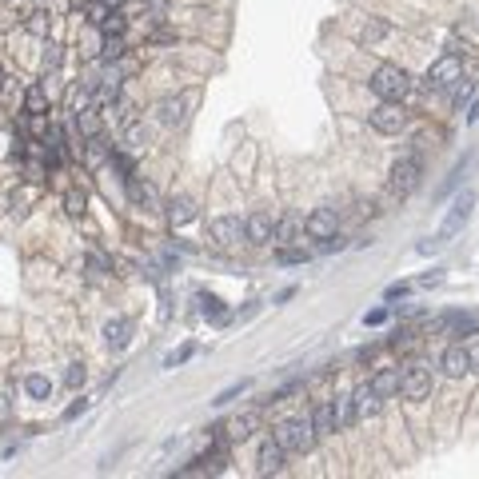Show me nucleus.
<instances>
[{
	"mask_svg": "<svg viewBox=\"0 0 479 479\" xmlns=\"http://www.w3.org/2000/svg\"><path fill=\"white\" fill-rule=\"evenodd\" d=\"M471 208H475V192H471V188H463V192L456 196V204H451V212L443 216V228H439V232L431 236V240H423V244H419V256H431V252H439V248L448 244L451 236H456L459 228L468 224Z\"/></svg>",
	"mask_w": 479,
	"mask_h": 479,
	"instance_id": "nucleus-1",
	"label": "nucleus"
},
{
	"mask_svg": "<svg viewBox=\"0 0 479 479\" xmlns=\"http://www.w3.org/2000/svg\"><path fill=\"white\" fill-rule=\"evenodd\" d=\"M272 439L280 443L284 451H307L316 443V423L312 416H296V419H280L272 428Z\"/></svg>",
	"mask_w": 479,
	"mask_h": 479,
	"instance_id": "nucleus-2",
	"label": "nucleus"
},
{
	"mask_svg": "<svg viewBox=\"0 0 479 479\" xmlns=\"http://www.w3.org/2000/svg\"><path fill=\"white\" fill-rule=\"evenodd\" d=\"M367 84H372V92H376L379 100H404L408 88H411V76L399 68V64H379Z\"/></svg>",
	"mask_w": 479,
	"mask_h": 479,
	"instance_id": "nucleus-3",
	"label": "nucleus"
},
{
	"mask_svg": "<svg viewBox=\"0 0 479 479\" xmlns=\"http://www.w3.org/2000/svg\"><path fill=\"white\" fill-rule=\"evenodd\" d=\"M367 120H372V128L376 132H384V136H396V132H404L408 128V112L399 108V100H379L372 112H367Z\"/></svg>",
	"mask_w": 479,
	"mask_h": 479,
	"instance_id": "nucleus-4",
	"label": "nucleus"
},
{
	"mask_svg": "<svg viewBox=\"0 0 479 479\" xmlns=\"http://www.w3.org/2000/svg\"><path fill=\"white\" fill-rule=\"evenodd\" d=\"M419 176H423V164L416 156H404V160L391 164V176H388V188L396 196H411L419 188Z\"/></svg>",
	"mask_w": 479,
	"mask_h": 479,
	"instance_id": "nucleus-5",
	"label": "nucleus"
},
{
	"mask_svg": "<svg viewBox=\"0 0 479 479\" xmlns=\"http://www.w3.org/2000/svg\"><path fill=\"white\" fill-rule=\"evenodd\" d=\"M436 388V376H431L428 364H408L404 367V379H399V391L408 399H428Z\"/></svg>",
	"mask_w": 479,
	"mask_h": 479,
	"instance_id": "nucleus-6",
	"label": "nucleus"
},
{
	"mask_svg": "<svg viewBox=\"0 0 479 479\" xmlns=\"http://www.w3.org/2000/svg\"><path fill=\"white\" fill-rule=\"evenodd\" d=\"M459 80H463V64H459V56H439V60L428 68V88H436V92L456 88Z\"/></svg>",
	"mask_w": 479,
	"mask_h": 479,
	"instance_id": "nucleus-7",
	"label": "nucleus"
},
{
	"mask_svg": "<svg viewBox=\"0 0 479 479\" xmlns=\"http://www.w3.org/2000/svg\"><path fill=\"white\" fill-rule=\"evenodd\" d=\"M208 236H212L216 248H236L244 240V220L240 216H216L212 224H208Z\"/></svg>",
	"mask_w": 479,
	"mask_h": 479,
	"instance_id": "nucleus-8",
	"label": "nucleus"
},
{
	"mask_svg": "<svg viewBox=\"0 0 479 479\" xmlns=\"http://www.w3.org/2000/svg\"><path fill=\"white\" fill-rule=\"evenodd\" d=\"M284 456L288 451L280 448L275 439H264L260 451H256V471H260V475H280V471H284Z\"/></svg>",
	"mask_w": 479,
	"mask_h": 479,
	"instance_id": "nucleus-9",
	"label": "nucleus"
},
{
	"mask_svg": "<svg viewBox=\"0 0 479 479\" xmlns=\"http://www.w3.org/2000/svg\"><path fill=\"white\" fill-rule=\"evenodd\" d=\"M304 236H307L304 220H296V216H284V220H275L272 240H275L280 248H300V244H304Z\"/></svg>",
	"mask_w": 479,
	"mask_h": 479,
	"instance_id": "nucleus-10",
	"label": "nucleus"
},
{
	"mask_svg": "<svg viewBox=\"0 0 479 479\" xmlns=\"http://www.w3.org/2000/svg\"><path fill=\"white\" fill-rule=\"evenodd\" d=\"M256 428H260V411H244V416L228 419L220 431H224V443H244V439L252 436Z\"/></svg>",
	"mask_w": 479,
	"mask_h": 479,
	"instance_id": "nucleus-11",
	"label": "nucleus"
},
{
	"mask_svg": "<svg viewBox=\"0 0 479 479\" xmlns=\"http://www.w3.org/2000/svg\"><path fill=\"white\" fill-rule=\"evenodd\" d=\"M439 367H443V376H451V379H463V376H471V364H468V344H451L448 352H443V359H439Z\"/></svg>",
	"mask_w": 479,
	"mask_h": 479,
	"instance_id": "nucleus-12",
	"label": "nucleus"
},
{
	"mask_svg": "<svg viewBox=\"0 0 479 479\" xmlns=\"http://www.w3.org/2000/svg\"><path fill=\"white\" fill-rule=\"evenodd\" d=\"M272 232H275V220L268 212H256L244 220V240L248 244H272Z\"/></svg>",
	"mask_w": 479,
	"mask_h": 479,
	"instance_id": "nucleus-13",
	"label": "nucleus"
},
{
	"mask_svg": "<svg viewBox=\"0 0 479 479\" xmlns=\"http://www.w3.org/2000/svg\"><path fill=\"white\" fill-rule=\"evenodd\" d=\"M304 228H307V236H316V240H327V236H336L339 220H336V212H332V208H316V212L304 220Z\"/></svg>",
	"mask_w": 479,
	"mask_h": 479,
	"instance_id": "nucleus-14",
	"label": "nucleus"
},
{
	"mask_svg": "<svg viewBox=\"0 0 479 479\" xmlns=\"http://www.w3.org/2000/svg\"><path fill=\"white\" fill-rule=\"evenodd\" d=\"M399 379H404V372H399V367H379L367 384H372V391H376L379 399H388V396H396V391H399Z\"/></svg>",
	"mask_w": 479,
	"mask_h": 479,
	"instance_id": "nucleus-15",
	"label": "nucleus"
},
{
	"mask_svg": "<svg viewBox=\"0 0 479 479\" xmlns=\"http://www.w3.org/2000/svg\"><path fill=\"white\" fill-rule=\"evenodd\" d=\"M184 108H188L184 96H168V100L156 104V120H160L164 128H176V124H184Z\"/></svg>",
	"mask_w": 479,
	"mask_h": 479,
	"instance_id": "nucleus-16",
	"label": "nucleus"
},
{
	"mask_svg": "<svg viewBox=\"0 0 479 479\" xmlns=\"http://www.w3.org/2000/svg\"><path fill=\"white\" fill-rule=\"evenodd\" d=\"M436 327H448L451 336H475V327H479V320H475V316H471V312H451V316L436 320Z\"/></svg>",
	"mask_w": 479,
	"mask_h": 479,
	"instance_id": "nucleus-17",
	"label": "nucleus"
},
{
	"mask_svg": "<svg viewBox=\"0 0 479 479\" xmlns=\"http://www.w3.org/2000/svg\"><path fill=\"white\" fill-rule=\"evenodd\" d=\"M124 188H128V200H132V204H140V208H160V196H156L152 184H140V180L132 176V180H124Z\"/></svg>",
	"mask_w": 479,
	"mask_h": 479,
	"instance_id": "nucleus-18",
	"label": "nucleus"
},
{
	"mask_svg": "<svg viewBox=\"0 0 479 479\" xmlns=\"http://www.w3.org/2000/svg\"><path fill=\"white\" fill-rule=\"evenodd\" d=\"M312 423H316V436H332V431L339 428V419H336V399H324V404L312 411Z\"/></svg>",
	"mask_w": 479,
	"mask_h": 479,
	"instance_id": "nucleus-19",
	"label": "nucleus"
},
{
	"mask_svg": "<svg viewBox=\"0 0 479 479\" xmlns=\"http://www.w3.org/2000/svg\"><path fill=\"white\" fill-rule=\"evenodd\" d=\"M352 404H356V419H367V416H376V411H379V404H384V399L372 391V384H364V388L352 391Z\"/></svg>",
	"mask_w": 479,
	"mask_h": 479,
	"instance_id": "nucleus-20",
	"label": "nucleus"
},
{
	"mask_svg": "<svg viewBox=\"0 0 479 479\" xmlns=\"http://www.w3.org/2000/svg\"><path fill=\"white\" fill-rule=\"evenodd\" d=\"M124 144H128L132 152H140L144 144H148V124H144L140 116H128V120H124Z\"/></svg>",
	"mask_w": 479,
	"mask_h": 479,
	"instance_id": "nucleus-21",
	"label": "nucleus"
},
{
	"mask_svg": "<svg viewBox=\"0 0 479 479\" xmlns=\"http://www.w3.org/2000/svg\"><path fill=\"white\" fill-rule=\"evenodd\" d=\"M192 216H196V204L188 200V196H172V200H168V224H172V228L188 224Z\"/></svg>",
	"mask_w": 479,
	"mask_h": 479,
	"instance_id": "nucleus-22",
	"label": "nucleus"
},
{
	"mask_svg": "<svg viewBox=\"0 0 479 479\" xmlns=\"http://www.w3.org/2000/svg\"><path fill=\"white\" fill-rule=\"evenodd\" d=\"M128 332H132V324H128L124 316L108 320V324H104V344H108V347H124V344H128Z\"/></svg>",
	"mask_w": 479,
	"mask_h": 479,
	"instance_id": "nucleus-23",
	"label": "nucleus"
},
{
	"mask_svg": "<svg viewBox=\"0 0 479 479\" xmlns=\"http://www.w3.org/2000/svg\"><path fill=\"white\" fill-rule=\"evenodd\" d=\"M76 116V128H80L84 140H92V136H100V116L92 112V108H80V112H72Z\"/></svg>",
	"mask_w": 479,
	"mask_h": 479,
	"instance_id": "nucleus-24",
	"label": "nucleus"
},
{
	"mask_svg": "<svg viewBox=\"0 0 479 479\" xmlns=\"http://www.w3.org/2000/svg\"><path fill=\"white\" fill-rule=\"evenodd\" d=\"M24 391H28L32 399H48L52 396V379L41 376V372H32V376H24Z\"/></svg>",
	"mask_w": 479,
	"mask_h": 479,
	"instance_id": "nucleus-25",
	"label": "nucleus"
},
{
	"mask_svg": "<svg viewBox=\"0 0 479 479\" xmlns=\"http://www.w3.org/2000/svg\"><path fill=\"white\" fill-rule=\"evenodd\" d=\"M44 108H48V100H44V84H32V88L24 92V112H28V116H44Z\"/></svg>",
	"mask_w": 479,
	"mask_h": 479,
	"instance_id": "nucleus-26",
	"label": "nucleus"
},
{
	"mask_svg": "<svg viewBox=\"0 0 479 479\" xmlns=\"http://www.w3.org/2000/svg\"><path fill=\"white\" fill-rule=\"evenodd\" d=\"M388 36V24L384 21H367L364 28H359V44H376V41H384Z\"/></svg>",
	"mask_w": 479,
	"mask_h": 479,
	"instance_id": "nucleus-27",
	"label": "nucleus"
},
{
	"mask_svg": "<svg viewBox=\"0 0 479 479\" xmlns=\"http://www.w3.org/2000/svg\"><path fill=\"white\" fill-rule=\"evenodd\" d=\"M336 419H339V428H352V423H356V404H352V396L336 399Z\"/></svg>",
	"mask_w": 479,
	"mask_h": 479,
	"instance_id": "nucleus-28",
	"label": "nucleus"
},
{
	"mask_svg": "<svg viewBox=\"0 0 479 479\" xmlns=\"http://www.w3.org/2000/svg\"><path fill=\"white\" fill-rule=\"evenodd\" d=\"M248 388H252V379H240V384H232V388H224V391H220V396H216L212 404H216V408H224V404H232L236 396H244Z\"/></svg>",
	"mask_w": 479,
	"mask_h": 479,
	"instance_id": "nucleus-29",
	"label": "nucleus"
},
{
	"mask_svg": "<svg viewBox=\"0 0 479 479\" xmlns=\"http://www.w3.org/2000/svg\"><path fill=\"white\" fill-rule=\"evenodd\" d=\"M64 212H68V216H84V192H80V188H68V192H64Z\"/></svg>",
	"mask_w": 479,
	"mask_h": 479,
	"instance_id": "nucleus-30",
	"label": "nucleus"
},
{
	"mask_svg": "<svg viewBox=\"0 0 479 479\" xmlns=\"http://www.w3.org/2000/svg\"><path fill=\"white\" fill-rule=\"evenodd\" d=\"M468 168H471V156H463V160H459L456 168H451V176H448V184H443V188H439V196H448L451 188H456V184L463 180V172H468Z\"/></svg>",
	"mask_w": 479,
	"mask_h": 479,
	"instance_id": "nucleus-31",
	"label": "nucleus"
},
{
	"mask_svg": "<svg viewBox=\"0 0 479 479\" xmlns=\"http://www.w3.org/2000/svg\"><path fill=\"white\" fill-rule=\"evenodd\" d=\"M120 52H124V41H120V36H104V48H100L104 60H108V64L120 60Z\"/></svg>",
	"mask_w": 479,
	"mask_h": 479,
	"instance_id": "nucleus-32",
	"label": "nucleus"
},
{
	"mask_svg": "<svg viewBox=\"0 0 479 479\" xmlns=\"http://www.w3.org/2000/svg\"><path fill=\"white\" fill-rule=\"evenodd\" d=\"M200 312H204V316H212V320H228V316H224V307H220V300L208 296V292L200 296Z\"/></svg>",
	"mask_w": 479,
	"mask_h": 479,
	"instance_id": "nucleus-33",
	"label": "nucleus"
},
{
	"mask_svg": "<svg viewBox=\"0 0 479 479\" xmlns=\"http://www.w3.org/2000/svg\"><path fill=\"white\" fill-rule=\"evenodd\" d=\"M304 260H307L304 244L300 248H280V264H304Z\"/></svg>",
	"mask_w": 479,
	"mask_h": 479,
	"instance_id": "nucleus-34",
	"label": "nucleus"
},
{
	"mask_svg": "<svg viewBox=\"0 0 479 479\" xmlns=\"http://www.w3.org/2000/svg\"><path fill=\"white\" fill-rule=\"evenodd\" d=\"M100 28L108 32V36H120V32H124V16L112 9V16H104V21H100Z\"/></svg>",
	"mask_w": 479,
	"mask_h": 479,
	"instance_id": "nucleus-35",
	"label": "nucleus"
},
{
	"mask_svg": "<svg viewBox=\"0 0 479 479\" xmlns=\"http://www.w3.org/2000/svg\"><path fill=\"white\" fill-rule=\"evenodd\" d=\"M196 356V347L188 344V347H180V352H172V356H164V367H180L184 359H192Z\"/></svg>",
	"mask_w": 479,
	"mask_h": 479,
	"instance_id": "nucleus-36",
	"label": "nucleus"
},
{
	"mask_svg": "<svg viewBox=\"0 0 479 479\" xmlns=\"http://www.w3.org/2000/svg\"><path fill=\"white\" fill-rule=\"evenodd\" d=\"M64 384H68V388H80V384H84V364H68V372H64Z\"/></svg>",
	"mask_w": 479,
	"mask_h": 479,
	"instance_id": "nucleus-37",
	"label": "nucleus"
},
{
	"mask_svg": "<svg viewBox=\"0 0 479 479\" xmlns=\"http://www.w3.org/2000/svg\"><path fill=\"white\" fill-rule=\"evenodd\" d=\"M443 284V268H431V272L419 275V288H439Z\"/></svg>",
	"mask_w": 479,
	"mask_h": 479,
	"instance_id": "nucleus-38",
	"label": "nucleus"
},
{
	"mask_svg": "<svg viewBox=\"0 0 479 479\" xmlns=\"http://www.w3.org/2000/svg\"><path fill=\"white\" fill-rule=\"evenodd\" d=\"M408 292H411V284H391L388 292H384V296H388V300H404Z\"/></svg>",
	"mask_w": 479,
	"mask_h": 479,
	"instance_id": "nucleus-39",
	"label": "nucleus"
},
{
	"mask_svg": "<svg viewBox=\"0 0 479 479\" xmlns=\"http://www.w3.org/2000/svg\"><path fill=\"white\" fill-rule=\"evenodd\" d=\"M468 364H471V376H479V344H468Z\"/></svg>",
	"mask_w": 479,
	"mask_h": 479,
	"instance_id": "nucleus-40",
	"label": "nucleus"
},
{
	"mask_svg": "<svg viewBox=\"0 0 479 479\" xmlns=\"http://www.w3.org/2000/svg\"><path fill=\"white\" fill-rule=\"evenodd\" d=\"M384 320H388V312H384V307H376V312H367V316H364V324L376 327V324H384Z\"/></svg>",
	"mask_w": 479,
	"mask_h": 479,
	"instance_id": "nucleus-41",
	"label": "nucleus"
},
{
	"mask_svg": "<svg viewBox=\"0 0 479 479\" xmlns=\"http://www.w3.org/2000/svg\"><path fill=\"white\" fill-rule=\"evenodd\" d=\"M84 408H88V399H76V404H72V408L64 411V419H76V416H80Z\"/></svg>",
	"mask_w": 479,
	"mask_h": 479,
	"instance_id": "nucleus-42",
	"label": "nucleus"
},
{
	"mask_svg": "<svg viewBox=\"0 0 479 479\" xmlns=\"http://www.w3.org/2000/svg\"><path fill=\"white\" fill-rule=\"evenodd\" d=\"M28 28L36 32V36H41V32H44V16H41V12H36V16H32V21H28Z\"/></svg>",
	"mask_w": 479,
	"mask_h": 479,
	"instance_id": "nucleus-43",
	"label": "nucleus"
},
{
	"mask_svg": "<svg viewBox=\"0 0 479 479\" xmlns=\"http://www.w3.org/2000/svg\"><path fill=\"white\" fill-rule=\"evenodd\" d=\"M28 180H44V168H41V164H28Z\"/></svg>",
	"mask_w": 479,
	"mask_h": 479,
	"instance_id": "nucleus-44",
	"label": "nucleus"
},
{
	"mask_svg": "<svg viewBox=\"0 0 479 479\" xmlns=\"http://www.w3.org/2000/svg\"><path fill=\"white\" fill-rule=\"evenodd\" d=\"M9 416V396H4V391H0V419Z\"/></svg>",
	"mask_w": 479,
	"mask_h": 479,
	"instance_id": "nucleus-45",
	"label": "nucleus"
},
{
	"mask_svg": "<svg viewBox=\"0 0 479 479\" xmlns=\"http://www.w3.org/2000/svg\"><path fill=\"white\" fill-rule=\"evenodd\" d=\"M479 120V104H471V108H468V124H475Z\"/></svg>",
	"mask_w": 479,
	"mask_h": 479,
	"instance_id": "nucleus-46",
	"label": "nucleus"
},
{
	"mask_svg": "<svg viewBox=\"0 0 479 479\" xmlns=\"http://www.w3.org/2000/svg\"><path fill=\"white\" fill-rule=\"evenodd\" d=\"M104 4H108V9H120V4H124V0H104Z\"/></svg>",
	"mask_w": 479,
	"mask_h": 479,
	"instance_id": "nucleus-47",
	"label": "nucleus"
},
{
	"mask_svg": "<svg viewBox=\"0 0 479 479\" xmlns=\"http://www.w3.org/2000/svg\"><path fill=\"white\" fill-rule=\"evenodd\" d=\"M0 88H4V68H0Z\"/></svg>",
	"mask_w": 479,
	"mask_h": 479,
	"instance_id": "nucleus-48",
	"label": "nucleus"
}]
</instances>
